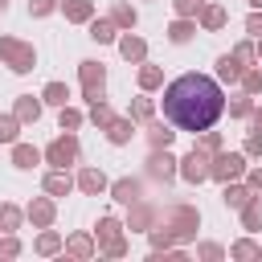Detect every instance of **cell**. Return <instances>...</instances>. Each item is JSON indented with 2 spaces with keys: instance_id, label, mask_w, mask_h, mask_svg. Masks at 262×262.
<instances>
[{
  "instance_id": "6da1fadb",
  "label": "cell",
  "mask_w": 262,
  "mask_h": 262,
  "mask_svg": "<svg viewBox=\"0 0 262 262\" xmlns=\"http://www.w3.org/2000/svg\"><path fill=\"white\" fill-rule=\"evenodd\" d=\"M160 106H164V119L176 131L201 135L225 115V90H221L217 78H209L201 70H188V74H180V78H172L164 86Z\"/></svg>"
},
{
  "instance_id": "7a4b0ae2",
  "label": "cell",
  "mask_w": 262,
  "mask_h": 262,
  "mask_svg": "<svg viewBox=\"0 0 262 262\" xmlns=\"http://www.w3.org/2000/svg\"><path fill=\"white\" fill-rule=\"evenodd\" d=\"M160 221L172 229L176 246H192V242H196V229H201V209L188 205V201H172V205L160 213Z\"/></svg>"
},
{
  "instance_id": "3957f363",
  "label": "cell",
  "mask_w": 262,
  "mask_h": 262,
  "mask_svg": "<svg viewBox=\"0 0 262 262\" xmlns=\"http://www.w3.org/2000/svg\"><path fill=\"white\" fill-rule=\"evenodd\" d=\"M0 66H8L12 74H33L37 70V49L33 41H20V37H0Z\"/></svg>"
},
{
  "instance_id": "277c9868",
  "label": "cell",
  "mask_w": 262,
  "mask_h": 262,
  "mask_svg": "<svg viewBox=\"0 0 262 262\" xmlns=\"http://www.w3.org/2000/svg\"><path fill=\"white\" fill-rule=\"evenodd\" d=\"M41 156H45L49 168H74V164L82 160V143H78L74 131H61L57 139H49V143L41 147Z\"/></svg>"
},
{
  "instance_id": "5b68a950",
  "label": "cell",
  "mask_w": 262,
  "mask_h": 262,
  "mask_svg": "<svg viewBox=\"0 0 262 262\" xmlns=\"http://www.w3.org/2000/svg\"><path fill=\"white\" fill-rule=\"evenodd\" d=\"M246 168H250V160H246V151L237 147V151H213V160H209V180H217V184H225V180H242L246 176Z\"/></svg>"
},
{
  "instance_id": "8992f818",
  "label": "cell",
  "mask_w": 262,
  "mask_h": 262,
  "mask_svg": "<svg viewBox=\"0 0 262 262\" xmlns=\"http://www.w3.org/2000/svg\"><path fill=\"white\" fill-rule=\"evenodd\" d=\"M78 82H82V98L86 102H102L106 98V66L102 61H94V57L78 61Z\"/></svg>"
},
{
  "instance_id": "52a82bcc",
  "label": "cell",
  "mask_w": 262,
  "mask_h": 262,
  "mask_svg": "<svg viewBox=\"0 0 262 262\" xmlns=\"http://www.w3.org/2000/svg\"><path fill=\"white\" fill-rule=\"evenodd\" d=\"M209 160H213V156H209L205 147H196V143H192V147L180 156L176 176H180L184 184H192V188H196V184H205V180H209Z\"/></svg>"
},
{
  "instance_id": "ba28073f",
  "label": "cell",
  "mask_w": 262,
  "mask_h": 262,
  "mask_svg": "<svg viewBox=\"0 0 262 262\" xmlns=\"http://www.w3.org/2000/svg\"><path fill=\"white\" fill-rule=\"evenodd\" d=\"M143 164H147V176H151V180L172 184V180H176V164H180V160L172 156V147H151V156H147Z\"/></svg>"
},
{
  "instance_id": "9c48e42d",
  "label": "cell",
  "mask_w": 262,
  "mask_h": 262,
  "mask_svg": "<svg viewBox=\"0 0 262 262\" xmlns=\"http://www.w3.org/2000/svg\"><path fill=\"white\" fill-rule=\"evenodd\" d=\"M156 221H160V209H156L151 201H143V196H139V201H131V205H127V217H123V225H127L131 233H147Z\"/></svg>"
},
{
  "instance_id": "30bf717a",
  "label": "cell",
  "mask_w": 262,
  "mask_h": 262,
  "mask_svg": "<svg viewBox=\"0 0 262 262\" xmlns=\"http://www.w3.org/2000/svg\"><path fill=\"white\" fill-rule=\"evenodd\" d=\"M25 221L33 225V229H45V225H53L57 221V201L45 192V196H33L29 205H25Z\"/></svg>"
},
{
  "instance_id": "8fae6325",
  "label": "cell",
  "mask_w": 262,
  "mask_h": 262,
  "mask_svg": "<svg viewBox=\"0 0 262 262\" xmlns=\"http://www.w3.org/2000/svg\"><path fill=\"white\" fill-rule=\"evenodd\" d=\"M61 254H66V258H74V262H90V258L98 254V242H94V233H90V229H78V233H70V237H66Z\"/></svg>"
},
{
  "instance_id": "7c38bea8",
  "label": "cell",
  "mask_w": 262,
  "mask_h": 262,
  "mask_svg": "<svg viewBox=\"0 0 262 262\" xmlns=\"http://www.w3.org/2000/svg\"><path fill=\"white\" fill-rule=\"evenodd\" d=\"M119 57L127 61V66H139V61H147V41L135 33V29H127V33H119Z\"/></svg>"
},
{
  "instance_id": "4fadbf2b",
  "label": "cell",
  "mask_w": 262,
  "mask_h": 262,
  "mask_svg": "<svg viewBox=\"0 0 262 262\" xmlns=\"http://www.w3.org/2000/svg\"><path fill=\"white\" fill-rule=\"evenodd\" d=\"M106 196H111L115 205H131V201L143 196V180H139V176H119V180L106 184Z\"/></svg>"
},
{
  "instance_id": "5bb4252c",
  "label": "cell",
  "mask_w": 262,
  "mask_h": 262,
  "mask_svg": "<svg viewBox=\"0 0 262 262\" xmlns=\"http://www.w3.org/2000/svg\"><path fill=\"white\" fill-rule=\"evenodd\" d=\"M229 25V8L225 4H201V12H196V29L201 33H221Z\"/></svg>"
},
{
  "instance_id": "9a60e30c",
  "label": "cell",
  "mask_w": 262,
  "mask_h": 262,
  "mask_svg": "<svg viewBox=\"0 0 262 262\" xmlns=\"http://www.w3.org/2000/svg\"><path fill=\"white\" fill-rule=\"evenodd\" d=\"M106 184H111V180H106V172H102V168H82V172L74 176V188H78V192H86V196H102V192H106Z\"/></svg>"
},
{
  "instance_id": "2e32d148",
  "label": "cell",
  "mask_w": 262,
  "mask_h": 262,
  "mask_svg": "<svg viewBox=\"0 0 262 262\" xmlns=\"http://www.w3.org/2000/svg\"><path fill=\"white\" fill-rule=\"evenodd\" d=\"M41 192H49L53 201H57V196H70V192H74V176H70V168H49L45 180H41Z\"/></svg>"
},
{
  "instance_id": "e0dca14e",
  "label": "cell",
  "mask_w": 262,
  "mask_h": 262,
  "mask_svg": "<svg viewBox=\"0 0 262 262\" xmlns=\"http://www.w3.org/2000/svg\"><path fill=\"white\" fill-rule=\"evenodd\" d=\"M135 131H139V123H135L131 115H123V119L115 115V119H111V127H106V143H115V147H127V143L135 139Z\"/></svg>"
},
{
  "instance_id": "ac0fdd59",
  "label": "cell",
  "mask_w": 262,
  "mask_h": 262,
  "mask_svg": "<svg viewBox=\"0 0 262 262\" xmlns=\"http://www.w3.org/2000/svg\"><path fill=\"white\" fill-rule=\"evenodd\" d=\"M41 111H45L41 94H37V98H33V94H16V98H12V115H16L25 127H29V123H37V119H41Z\"/></svg>"
},
{
  "instance_id": "d6986e66",
  "label": "cell",
  "mask_w": 262,
  "mask_h": 262,
  "mask_svg": "<svg viewBox=\"0 0 262 262\" xmlns=\"http://www.w3.org/2000/svg\"><path fill=\"white\" fill-rule=\"evenodd\" d=\"M143 135H147V147H172V143H176V131H172L168 119H164V123H160V119H147V123H143Z\"/></svg>"
},
{
  "instance_id": "ffe728a7",
  "label": "cell",
  "mask_w": 262,
  "mask_h": 262,
  "mask_svg": "<svg viewBox=\"0 0 262 262\" xmlns=\"http://www.w3.org/2000/svg\"><path fill=\"white\" fill-rule=\"evenodd\" d=\"M37 164H45V156H41V147H33V143H12V168L16 172H33Z\"/></svg>"
},
{
  "instance_id": "44dd1931",
  "label": "cell",
  "mask_w": 262,
  "mask_h": 262,
  "mask_svg": "<svg viewBox=\"0 0 262 262\" xmlns=\"http://www.w3.org/2000/svg\"><path fill=\"white\" fill-rule=\"evenodd\" d=\"M123 233H127V225H123L115 213H102L98 225H94V242H98V246H111V242H119Z\"/></svg>"
},
{
  "instance_id": "7402d4cb",
  "label": "cell",
  "mask_w": 262,
  "mask_h": 262,
  "mask_svg": "<svg viewBox=\"0 0 262 262\" xmlns=\"http://www.w3.org/2000/svg\"><path fill=\"white\" fill-rule=\"evenodd\" d=\"M86 29H90V41H98V45H115L119 41V25L111 16H90Z\"/></svg>"
},
{
  "instance_id": "603a6c76",
  "label": "cell",
  "mask_w": 262,
  "mask_h": 262,
  "mask_svg": "<svg viewBox=\"0 0 262 262\" xmlns=\"http://www.w3.org/2000/svg\"><path fill=\"white\" fill-rule=\"evenodd\" d=\"M61 246H66V237H61L53 225H45V229L37 233V242H33V254H37V258H53V254H61Z\"/></svg>"
},
{
  "instance_id": "cb8c5ba5",
  "label": "cell",
  "mask_w": 262,
  "mask_h": 262,
  "mask_svg": "<svg viewBox=\"0 0 262 262\" xmlns=\"http://www.w3.org/2000/svg\"><path fill=\"white\" fill-rule=\"evenodd\" d=\"M57 12L70 20V25H86L94 16V0H57Z\"/></svg>"
},
{
  "instance_id": "d4e9b609",
  "label": "cell",
  "mask_w": 262,
  "mask_h": 262,
  "mask_svg": "<svg viewBox=\"0 0 262 262\" xmlns=\"http://www.w3.org/2000/svg\"><path fill=\"white\" fill-rule=\"evenodd\" d=\"M115 25H119V33H127V29H135L139 25V12H135V4L131 0H111V12H106Z\"/></svg>"
},
{
  "instance_id": "484cf974",
  "label": "cell",
  "mask_w": 262,
  "mask_h": 262,
  "mask_svg": "<svg viewBox=\"0 0 262 262\" xmlns=\"http://www.w3.org/2000/svg\"><path fill=\"white\" fill-rule=\"evenodd\" d=\"M135 86H139L143 94L160 90V86H164V70H160V66H151V61H139V66H135Z\"/></svg>"
},
{
  "instance_id": "4316f807",
  "label": "cell",
  "mask_w": 262,
  "mask_h": 262,
  "mask_svg": "<svg viewBox=\"0 0 262 262\" xmlns=\"http://www.w3.org/2000/svg\"><path fill=\"white\" fill-rule=\"evenodd\" d=\"M164 37H168L172 45H188V41L196 37V20H192V16H176V20L164 29Z\"/></svg>"
},
{
  "instance_id": "83f0119b",
  "label": "cell",
  "mask_w": 262,
  "mask_h": 262,
  "mask_svg": "<svg viewBox=\"0 0 262 262\" xmlns=\"http://www.w3.org/2000/svg\"><path fill=\"white\" fill-rule=\"evenodd\" d=\"M250 196H254V192H250L246 180H225V184H221V201H225V209H242Z\"/></svg>"
},
{
  "instance_id": "f1b7e54d",
  "label": "cell",
  "mask_w": 262,
  "mask_h": 262,
  "mask_svg": "<svg viewBox=\"0 0 262 262\" xmlns=\"http://www.w3.org/2000/svg\"><path fill=\"white\" fill-rule=\"evenodd\" d=\"M237 213H242V229H246V233H258V229H262V196H258V192H254Z\"/></svg>"
},
{
  "instance_id": "f546056e",
  "label": "cell",
  "mask_w": 262,
  "mask_h": 262,
  "mask_svg": "<svg viewBox=\"0 0 262 262\" xmlns=\"http://www.w3.org/2000/svg\"><path fill=\"white\" fill-rule=\"evenodd\" d=\"M225 254H229V258H237V262H258V258H262V246H258V242L246 233V237H237V242H233Z\"/></svg>"
},
{
  "instance_id": "4dcf8cb0",
  "label": "cell",
  "mask_w": 262,
  "mask_h": 262,
  "mask_svg": "<svg viewBox=\"0 0 262 262\" xmlns=\"http://www.w3.org/2000/svg\"><path fill=\"white\" fill-rule=\"evenodd\" d=\"M25 225V209L12 201H0V233H16Z\"/></svg>"
},
{
  "instance_id": "1f68e13d",
  "label": "cell",
  "mask_w": 262,
  "mask_h": 262,
  "mask_svg": "<svg viewBox=\"0 0 262 262\" xmlns=\"http://www.w3.org/2000/svg\"><path fill=\"white\" fill-rule=\"evenodd\" d=\"M127 115H131V119L143 127L147 119H156V98H147V94L139 90V98H131V102H127Z\"/></svg>"
},
{
  "instance_id": "d6a6232c",
  "label": "cell",
  "mask_w": 262,
  "mask_h": 262,
  "mask_svg": "<svg viewBox=\"0 0 262 262\" xmlns=\"http://www.w3.org/2000/svg\"><path fill=\"white\" fill-rule=\"evenodd\" d=\"M242 70H246V66H242L233 53H221V57H217V78H221L225 86H233V82L242 78Z\"/></svg>"
},
{
  "instance_id": "836d02e7",
  "label": "cell",
  "mask_w": 262,
  "mask_h": 262,
  "mask_svg": "<svg viewBox=\"0 0 262 262\" xmlns=\"http://www.w3.org/2000/svg\"><path fill=\"white\" fill-rule=\"evenodd\" d=\"M74 94H70V86L66 82H45V90H41V102L45 106H66Z\"/></svg>"
},
{
  "instance_id": "e575fe53",
  "label": "cell",
  "mask_w": 262,
  "mask_h": 262,
  "mask_svg": "<svg viewBox=\"0 0 262 262\" xmlns=\"http://www.w3.org/2000/svg\"><path fill=\"white\" fill-rule=\"evenodd\" d=\"M86 119L98 127V131H106L111 127V119H115V111H111V102L102 98V102H90V111H86Z\"/></svg>"
},
{
  "instance_id": "d590c367",
  "label": "cell",
  "mask_w": 262,
  "mask_h": 262,
  "mask_svg": "<svg viewBox=\"0 0 262 262\" xmlns=\"http://www.w3.org/2000/svg\"><path fill=\"white\" fill-rule=\"evenodd\" d=\"M82 123H86V115H82L78 106H70V102L57 106V127H61V131H78Z\"/></svg>"
},
{
  "instance_id": "8d00e7d4",
  "label": "cell",
  "mask_w": 262,
  "mask_h": 262,
  "mask_svg": "<svg viewBox=\"0 0 262 262\" xmlns=\"http://www.w3.org/2000/svg\"><path fill=\"white\" fill-rule=\"evenodd\" d=\"M20 127H25V123H20L12 111H8V115H0V143H8V147H12V143L20 139Z\"/></svg>"
},
{
  "instance_id": "74e56055",
  "label": "cell",
  "mask_w": 262,
  "mask_h": 262,
  "mask_svg": "<svg viewBox=\"0 0 262 262\" xmlns=\"http://www.w3.org/2000/svg\"><path fill=\"white\" fill-rule=\"evenodd\" d=\"M237 82H242V90H246V94H254V98H258V94H262V66H246Z\"/></svg>"
},
{
  "instance_id": "f35d334b",
  "label": "cell",
  "mask_w": 262,
  "mask_h": 262,
  "mask_svg": "<svg viewBox=\"0 0 262 262\" xmlns=\"http://www.w3.org/2000/svg\"><path fill=\"white\" fill-rule=\"evenodd\" d=\"M250 106H254V94H237V98H225V111H229V119H246L250 115Z\"/></svg>"
},
{
  "instance_id": "ab89813d",
  "label": "cell",
  "mask_w": 262,
  "mask_h": 262,
  "mask_svg": "<svg viewBox=\"0 0 262 262\" xmlns=\"http://www.w3.org/2000/svg\"><path fill=\"white\" fill-rule=\"evenodd\" d=\"M196 258H201V262H221V258H229V254H225L221 242H196Z\"/></svg>"
},
{
  "instance_id": "60d3db41",
  "label": "cell",
  "mask_w": 262,
  "mask_h": 262,
  "mask_svg": "<svg viewBox=\"0 0 262 262\" xmlns=\"http://www.w3.org/2000/svg\"><path fill=\"white\" fill-rule=\"evenodd\" d=\"M196 147H205V151L213 156V151H221V147H225V139H221V131H213V127H209V131H201V135H196Z\"/></svg>"
},
{
  "instance_id": "b9f144b4",
  "label": "cell",
  "mask_w": 262,
  "mask_h": 262,
  "mask_svg": "<svg viewBox=\"0 0 262 262\" xmlns=\"http://www.w3.org/2000/svg\"><path fill=\"white\" fill-rule=\"evenodd\" d=\"M20 254H25L20 237L16 233H0V258H20Z\"/></svg>"
},
{
  "instance_id": "7bdbcfd3",
  "label": "cell",
  "mask_w": 262,
  "mask_h": 262,
  "mask_svg": "<svg viewBox=\"0 0 262 262\" xmlns=\"http://www.w3.org/2000/svg\"><path fill=\"white\" fill-rule=\"evenodd\" d=\"M242 151H246V160H262V131H246V143H242Z\"/></svg>"
},
{
  "instance_id": "ee69618b",
  "label": "cell",
  "mask_w": 262,
  "mask_h": 262,
  "mask_svg": "<svg viewBox=\"0 0 262 262\" xmlns=\"http://www.w3.org/2000/svg\"><path fill=\"white\" fill-rule=\"evenodd\" d=\"M98 254H102V258H127V254H131V242H127V233H123L119 242H111V246H98Z\"/></svg>"
},
{
  "instance_id": "f6af8a7d",
  "label": "cell",
  "mask_w": 262,
  "mask_h": 262,
  "mask_svg": "<svg viewBox=\"0 0 262 262\" xmlns=\"http://www.w3.org/2000/svg\"><path fill=\"white\" fill-rule=\"evenodd\" d=\"M53 12H57V0H29V16L45 20V16H53Z\"/></svg>"
},
{
  "instance_id": "bcb514c9",
  "label": "cell",
  "mask_w": 262,
  "mask_h": 262,
  "mask_svg": "<svg viewBox=\"0 0 262 262\" xmlns=\"http://www.w3.org/2000/svg\"><path fill=\"white\" fill-rule=\"evenodd\" d=\"M229 53H233V57H237L242 66H254V61H258V57H254V41H237V45H233Z\"/></svg>"
},
{
  "instance_id": "7dc6e473",
  "label": "cell",
  "mask_w": 262,
  "mask_h": 262,
  "mask_svg": "<svg viewBox=\"0 0 262 262\" xmlns=\"http://www.w3.org/2000/svg\"><path fill=\"white\" fill-rule=\"evenodd\" d=\"M201 4H205V0H172V12H176V16H192V20H196Z\"/></svg>"
},
{
  "instance_id": "c3c4849f",
  "label": "cell",
  "mask_w": 262,
  "mask_h": 262,
  "mask_svg": "<svg viewBox=\"0 0 262 262\" xmlns=\"http://www.w3.org/2000/svg\"><path fill=\"white\" fill-rule=\"evenodd\" d=\"M246 184H250V192H258L262 196V164H254V168H246V176H242Z\"/></svg>"
},
{
  "instance_id": "681fc988",
  "label": "cell",
  "mask_w": 262,
  "mask_h": 262,
  "mask_svg": "<svg viewBox=\"0 0 262 262\" xmlns=\"http://www.w3.org/2000/svg\"><path fill=\"white\" fill-rule=\"evenodd\" d=\"M246 33H250V37H262V8H250V16H246Z\"/></svg>"
},
{
  "instance_id": "f907efd6",
  "label": "cell",
  "mask_w": 262,
  "mask_h": 262,
  "mask_svg": "<svg viewBox=\"0 0 262 262\" xmlns=\"http://www.w3.org/2000/svg\"><path fill=\"white\" fill-rule=\"evenodd\" d=\"M246 123H250L254 131H262V102H254V106H250V115H246Z\"/></svg>"
},
{
  "instance_id": "816d5d0a",
  "label": "cell",
  "mask_w": 262,
  "mask_h": 262,
  "mask_svg": "<svg viewBox=\"0 0 262 262\" xmlns=\"http://www.w3.org/2000/svg\"><path fill=\"white\" fill-rule=\"evenodd\" d=\"M254 57H258V66H262V37H254Z\"/></svg>"
},
{
  "instance_id": "f5cc1de1",
  "label": "cell",
  "mask_w": 262,
  "mask_h": 262,
  "mask_svg": "<svg viewBox=\"0 0 262 262\" xmlns=\"http://www.w3.org/2000/svg\"><path fill=\"white\" fill-rule=\"evenodd\" d=\"M246 4H250V8H262V0H246Z\"/></svg>"
},
{
  "instance_id": "db71d44e",
  "label": "cell",
  "mask_w": 262,
  "mask_h": 262,
  "mask_svg": "<svg viewBox=\"0 0 262 262\" xmlns=\"http://www.w3.org/2000/svg\"><path fill=\"white\" fill-rule=\"evenodd\" d=\"M4 12H8V0H0V16H4Z\"/></svg>"
}]
</instances>
